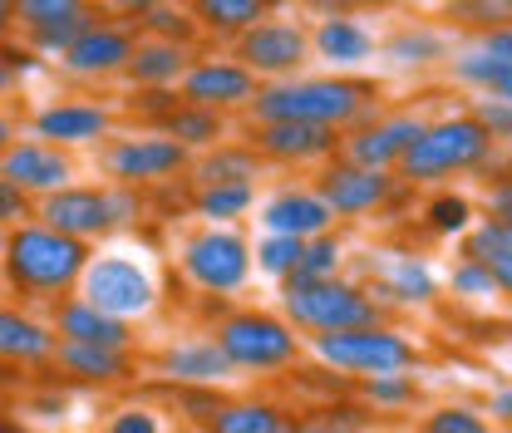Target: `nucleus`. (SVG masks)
Returning a JSON list of instances; mask_svg holds the SVG:
<instances>
[{
  "mask_svg": "<svg viewBox=\"0 0 512 433\" xmlns=\"http://www.w3.org/2000/svg\"><path fill=\"white\" fill-rule=\"evenodd\" d=\"M380 114V84L355 79V74H291V79H271L256 89L247 104L252 124L271 119H296V124H325V128H355Z\"/></svg>",
  "mask_w": 512,
  "mask_h": 433,
  "instance_id": "nucleus-1",
  "label": "nucleus"
},
{
  "mask_svg": "<svg viewBox=\"0 0 512 433\" xmlns=\"http://www.w3.org/2000/svg\"><path fill=\"white\" fill-rule=\"evenodd\" d=\"M94 247L79 242V237H64L45 222H20L5 232L0 242V276L5 286L20 296V301H40V306H55L60 296H74L84 266H89Z\"/></svg>",
  "mask_w": 512,
  "mask_h": 433,
  "instance_id": "nucleus-2",
  "label": "nucleus"
},
{
  "mask_svg": "<svg viewBox=\"0 0 512 433\" xmlns=\"http://www.w3.org/2000/svg\"><path fill=\"white\" fill-rule=\"evenodd\" d=\"M212 340L237 379H276L306 360V335L281 310L227 306L212 320Z\"/></svg>",
  "mask_w": 512,
  "mask_h": 433,
  "instance_id": "nucleus-3",
  "label": "nucleus"
},
{
  "mask_svg": "<svg viewBox=\"0 0 512 433\" xmlns=\"http://www.w3.org/2000/svg\"><path fill=\"white\" fill-rule=\"evenodd\" d=\"M498 143L483 133V124L458 109V114H439L419 128V138L404 148L399 158V183L404 187H434L448 183V178H463V173H483L493 163Z\"/></svg>",
  "mask_w": 512,
  "mask_h": 433,
  "instance_id": "nucleus-4",
  "label": "nucleus"
},
{
  "mask_svg": "<svg viewBox=\"0 0 512 433\" xmlns=\"http://www.w3.org/2000/svg\"><path fill=\"white\" fill-rule=\"evenodd\" d=\"M306 355L320 370L340 374V379H370V374H399L419 370L424 350L409 330H399L394 320H370V325H350V330H330V335H306Z\"/></svg>",
  "mask_w": 512,
  "mask_h": 433,
  "instance_id": "nucleus-5",
  "label": "nucleus"
},
{
  "mask_svg": "<svg viewBox=\"0 0 512 433\" xmlns=\"http://www.w3.org/2000/svg\"><path fill=\"white\" fill-rule=\"evenodd\" d=\"M143 202H138V187H119V183H69L60 192H45L35 202V222L55 227L64 237H79V242H104L114 232H124L138 222Z\"/></svg>",
  "mask_w": 512,
  "mask_h": 433,
  "instance_id": "nucleus-6",
  "label": "nucleus"
},
{
  "mask_svg": "<svg viewBox=\"0 0 512 433\" xmlns=\"http://www.w3.org/2000/svg\"><path fill=\"white\" fill-rule=\"evenodd\" d=\"M281 315L301 335H330L350 325L389 320L360 276H325V281H281Z\"/></svg>",
  "mask_w": 512,
  "mask_h": 433,
  "instance_id": "nucleus-7",
  "label": "nucleus"
},
{
  "mask_svg": "<svg viewBox=\"0 0 512 433\" xmlns=\"http://www.w3.org/2000/svg\"><path fill=\"white\" fill-rule=\"evenodd\" d=\"M178 271H183V281H188L192 291L227 301V296L247 291V281L256 276L252 242H247L242 227H212V222H202L197 232H188L178 242Z\"/></svg>",
  "mask_w": 512,
  "mask_h": 433,
  "instance_id": "nucleus-8",
  "label": "nucleus"
},
{
  "mask_svg": "<svg viewBox=\"0 0 512 433\" xmlns=\"http://www.w3.org/2000/svg\"><path fill=\"white\" fill-rule=\"evenodd\" d=\"M74 296H84L89 306L138 325V320H148L158 310V276L133 251H94L84 276H79V286H74Z\"/></svg>",
  "mask_w": 512,
  "mask_h": 433,
  "instance_id": "nucleus-9",
  "label": "nucleus"
},
{
  "mask_svg": "<svg viewBox=\"0 0 512 433\" xmlns=\"http://www.w3.org/2000/svg\"><path fill=\"white\" fill-rule=\"evenodd\" d=\"M380 310H434L444 301V271L414 247H375L360 276Z\"/></svg>",
  "mask_w": 512,
  "mask_h": 433,
  "instance_id": "nucleus-10",
  "label": "nucleus"
},
{
  "mask_svg": "<svg viewBox=\"0 0 512 433\" xmlns=\"http://www.w3.org/2000/svg\"><path fill=\"white\" fill-rule=\"evenodd\" d=\"M320 202L330 207L335 222H365V217H380L384 207L404 192L399 173L389 168H360V163H345V158H330L316 168Z\"/></svg>",
  "mask_w": 512,
  "mask_h": 433,
  "instance_id": "nucleus-11",
  "label": "nucleus"
},
{
  "mask_svg": "<svg viewBox=\"0 0 512 433\" xmlns=\"http://www.w3.org/2000/svg\"><path fill=\"white\" fill-rule=\"evenodd\" d=\"M232 60H242L261 84L271 79H291L301 74L311 60V30L301 20H286V15H266L256 20L252 30H242L232 40Z\"/></svg>",
  "mask_w": 512,
  "mask_h": 433,
  "instance_id": "nucleus-12",
  "label": "nucleus"
},
{
  "mask_svg": "<svg viewBox=\"0 0 512 433\" xmlns=\"http://www.w3.org/2000/svg\"><path fill=\"white\" fill-rule=\"evenodd\" d=\"M192 153L168 138L163 128H148V133H124L104 148V173L109 183L119 187H153V183H168L178 173H188Z\"/></svg>",
  "mask_w": 512,
  "mask_h": 433,
  "instance_id": "nucleus-13",
  "label": "nucleus"
},
{
  "mask_svg": "<svg viewBox=\"0 0 512 433\" xmlns=\"http://www.w3.org/2000/svg\"><path fill=\"white\" fill-rule=\"evenodd\" d=\"M424 124H429V114H419V109H380L375 119H365V124L340 133V153H335V158L360 163V168H389V173H394L399 158H404V148L419 138Z\"/></svg>",
  "mask_w": 512,
  "mask_h": 433,
  "instance_id": "nucleus-14",
  "label": "nucleus"
},
{
  "mask_svg": "<svg viewBox=\"0 0 512 433\" xmlns=\"http://www.w3.org/2000/svg\"><path fill=\"white\" fill-rule=\"evenodd\" d=\"M252 143L261 163H281V168H320L340 153V128L325 124H296V119H271L252 124Z\"/></svg>",
  "mask_w": 512,
  "mask_h": 433,
  "instance_id": "nucleus-15",
  "label": "nucleus"
},
{
  "mask_svg": "<svg viewBox=\"0 0 512 433\" xmlns=\"http://www.w3.org/2000/svg\"><path fill=\"white\" fill-rule=\"evenodd\" d=\"M178 84H183V99H188V104L217 109V114H227V109H247V104L256 99V89H261V79H256L242 60H232V55L192 60Z\"/></svg>",
  "mask_w": 512,
  "mask_h": 433,
  "instance_id": "nucleus-16",
  "label": "nucleus"
},
{
  "mask_svg": "<svg viewBox=\"0 0 512 433\" xmlns=\"http://www.w3.org/2000/svg\"><path fill=\"white\" fill-rule=\"evenodd\" d=\"M10 10H15V30H25V40L45 55H60L74 35L104 20L94 0H10Z\"/></svg>",
  "mask_w": 512,
  "mask_h": 433,
  "instance_id": "nucleus-17",
  "label": "nucleus"
},
{
  "mask_svg": "<svg viewBox=\"0 0 512 433\" xmlns=\"http://www.w3.org/2000/svg\"><path fill=\"white\" fill-rule=\"evenodd\" d=\"M153 374L168 379V384H207V389H222L227 379H237V370L227 365V355L217 350L212 330L173 335V340L153 355Z\"/></svg>",
  "mask_w": 512,
  "mask_h": 433,
  "instance_id": "nucleus-18",
  "label": "nucleus"
},
{
  "mask_svg": "<svg viewBox=\"0 0 512 433\" xmlns=\"http://www.w3.org/2000/svg\"><path fill=\"white\" fill-rule=\"evenodd\" d=\"M0 178L30 192L35 202L45 192H60L74 183V158L64 153L60 143H45V138H15L5 153H0Z\"/></svg>",
  "mask_w": 512,
  "mask_h": 433,
  "instance_id": "nucleus-19",
  "label": "nucleus"
},
{
  "mask_svg": "<svg viewBox=\"0 0 512 433\" xmlns=\"http://www.w3.org/2000/svg\"><path fill=\"white\" fill-rule=\"evenodd\" d=\"M138 35L128 25H114V20H94L84 35H74L60 50V69L64 74H79V79H109L128 69V55H133Z\"/></svg>",
  "mask_w": 512,
  "mask_h": 433,
  "instance_id": "nucleus-20",
  "label": "nucleus"
},
{
  "mask_svg": "<svg viewBox=\"0 0 512 433\" xmlns=\"http://www.w3.org/2000/svg\"><path fill=\"white\" fill-rule=\"evenodd\" d=\"M50 365L60 379L84 384V389H119L138 379V355L133 350H109V345H79V340H55Z\"/></svg>",
  "mask_w": 512,
  "mask_h": 433,
  "instance_id": "nucleus-21",
  "label": "nucleus"
},
{
  "mask_svg": "<svg viewBox=\"0 0 512 433\" xmlns=\"http://www.w3.org/2000/svg\"><path fill=\"white\" fill-rule=\"evenodd\" d=\"M256 222H261V232L296 237V242L320 237V232L335 227V217H330V207L320 202L316 187H276V192L256 207Z\"/></svg>",
  "mask_w": 512,
  "mask_h": 433,
  "instance_id": "nucleus-22",
  "label": "nucleus"
},
{
  "mask_svg": "<svg viewBox=\"0 0 512 433\" xmlns=\"http://www.w3.org/2000/svg\"><path fill=\"white\" fill-rule=\"evenodd\" d=\"M50 330H55V340H79V345H109V350H133V340H138V330L119 320V315H109V310L89 306L84 296H60L55 306H50Z\"/></svg>",
  "mask_w": 512,
  "mask_h": 433,
  "instance_id": "nucleus-23",
  "label": "nucleus"
},
{
  "mask_svg": "<svg viewBox=\"0 0 512 433\" xmlns=\"http://www.w3.org/2000/svg\"><path fill=\"white\" fill-rule=\"evenodd\" d=\"M311 55L325 60L335 74H350L380 55V40L360 15H320L316 30H311Z\"/></svg>",
  "mask_w": 512,
  "mask_h": 433,
  "instance_id": "nucleus-24",
  "label": "nucleus"
},
{
  "mask_svg": "<svg viewBox=\"0 0 512 433\" xmlns=\"http://www.w3.org/2000/svg\"><path fill=\"white\" fill-rule=\"evenodd\" d=\"M114 124V114L104 109V104H94V99H55V104H45L30 128H35V138H45V143H60V148H84V143H99L104 133Z\"/></svg>",
  "mask_w": 512,
  "mask_h": 433,
  "instance_id": "nucleus-25",
  "label": "nucleus"
},
{
  "mask_svg": "<svg viewBox=\"0 0 512 433\" xmlns=\"http://www.w3.org/2000/svg\"><path fill=\"white\" fill-rule=\"evenodd\" d=\"M50 355H55L50 315H35L25 306H0V365L35 370V365H50Z\"/></svg>",
  "mask_w": 512,
  "mask_h": 433,
  "instance_id": "nucleus-26",
  "label": "nucleus"
},
{
  "mask_svg": "<svg viewBox=\"0 0 512 433\" xmlns=\"http://www.w3.org/2000/svg\"><path fill=\"white\" fill-rule=\"evenodd\" d=\"M296 414L286 399L271 394H227L217 404V414L202 424V433H286Z\"/></svg>",
  "mask_w": 512,
  "mask_h": 433,
  "instance_id": "nucleus-27",
  "label": "nucleus"
},
{
  "mask_svg": "<svg viewBox=\"0 0 512 433\" xmlns=\"http://www.w3.org/2000/svg\"><path fill=\"white\" fill-rule=\"evenodd\" d=\"M380 55H384V64L399 69V74H424V69H434V64H448L453 45H448V30L414 20V25H399L394 35H384Z\"/></svg>",
  "mask_w": 512,
  "mask_h": 433,
  "instance_id": "nucleus-28",
  "label": "nucleus"
},
{
  "mask_svg": "<svg viewBox=\"0 0 512 433\" xmlns=\"http://www.w3.org/2000/svg\"><path fill=\"white\" fill-rule=\"evenodd\" d=\"M458 256L483 261V266H488V276H493L498 301H512V222L478 217V222L468 227V237L458 242Z\"/></svg>",
  "mask_w": 512,
  "mask_h": 433,
  "instance_id": "nucleus-29",
  "label": "nucleus"
},
{
  "mask_svg": "<svg viewBox=\"0 0 512 433\" xmlns=\"http://www.w3.org/2000/svg\"><path fill=\"white\" fill-rule=\"evenodd\" d=\"M350 394L375 414V419H404L414 409H424V379L414 370L399 374H370V379H355Z\"/></svg>",
  "mask_w": 512,
  "mask_h": 433,
  "instance_id": "nucleus-30",
  "label": "nucleus"
},
{
  "mask_svg": "<svg viewBox=\"0 0 512 433\" xmlns=\"http://www.w3.org/2000/svg\"><path fill=\"white\" fill-rule=\"evenodd\" d=\"M188 64H192L188 45L143 35V40L133 45V55H128V74H133V84H143V89H173Z\"/></svg>",
  "mask_w": 512,
  "mask_h": 433,
  "instance_id": "nucleus-31",
  "label": "nucleus"
},
{
  "mask_svg": "<svg viewBox=\"0 0 512 433\" xmlns=\"http://www.w3.org/2000/svg\"><path fill=\"white\" fill-rule=\"evenodd\" d=\"M478 217H483V212H478V202H473L468 192H453V187L429 192V197H424V207H419V227H424L434 242H463V237H468V227H473Z\"/></svg>",
  "mask_w": 512,
  "mask_h": 433,
  "instance_id": "nucleus-32",
  "label": "nucleus"
},
{
  "mask_svg": "<svg viewBox=\"0 0 512 433\" xmlns=\"http://www.w3.org/2000/svg\"><path fill=\"white\" fill-rule=\"evenodd\" d=\"M192 183H256L261 178V153H256L252 143H217V148H207L202 158H192L188 163Z\"/></svg>",
  "mask_w": 512,
  "mask_h": 433,
  "instance_id": "nucleus-33",
  "label": "nucleus"
},
{
  "mask_svg": "<svg viewBox=\"0 0 512 433\" xmlns=\"http://www.w3.org/2000/svg\"><path fill=\"white\" fill-rule=\"evenodd\" d=\"M158 128H163L168 138H178L188 153H207V148H217V143L227 138V114L178 99V104H173V109L158 119Z\"/></svg>",
  "mask_w": 512,
  "mask_h": 433,
  "instance_id": "nucleus-34",
  "label": "nucleus"
},
{
  "mask_svg": "<svg viewBox=\"0 0 512 433\" xmlns=\"http://www.w3.org/2000/svg\"><path fill=\"white\" fill-rule=\"evenodd\" d=\"M188 15L197 30L237 40L242 30H252L256 20L271 15V0H188Z\"/></svg>",
  "mask_w": 512,
  "mask_h": 433,
  "instance_id": "nucleus-35",
  "label": "nucleus"
},
{
  "mask_svg": "<svg viewBox=\"0 0 512 433\" xmlns=\"http://www.w3.org/2000/svg\"><path fill=\"white\" fill-rule=\"evenodd\" d=\"M256 207V183H202L192 187V212L212 227H237Z\"/></svg>",
  "mask_w": 512,
  "mask_h": 433,
  "instance_id": "nucleus-36",
  "label": "nucleus"
},
{
  "mask_svg": "<svg viewBox=\"0 0 512 433\" xmlns=\"http://www.w3.org/2000/svg\"><path fill=\"white\" fill-rule=\"evenodd\" d=\"M345 271H350V242L330 227V232L301 242L296 271H291L286 281H325V276H345Z\"/></svg>",
  "mask_w": 512,
  "mask_h": 433,
  "instance_id": "nucleus-37",
  "label": "nucleus"
},
{
  "mask_svg": "<svg viewBox=\"0 0 512 433\" xmlns=\"http://www.w3.org/2000/svg\"><path fill=\"white\" fill-rule=\"evenodd\" d=\"M419 433H493L483 399H439L419 414Z\"/></svg>",
  "mask_w": 512,
  "mask_h": 433,
  "instance_id": "nucleus-38",
  "label": "nucleus"
},
{
  "mask_svg": "<svg viewBox=\"0 0 512 433\" xmlns=\"http://www.w3.org/2000/svg\"><path fill=\"white\" fill-rule=\"evenodd\" d=\"M444 291L453 301H463V306H488V301H498L488 266L473 261V256H453V266L444 271Z\"/></svg>",
  "mask_w": 512,
  "mask_h": 433,
  "instance_id": "nucleus-39",
  "label": "nucleus"
},
{
  "mask_svg": "<svg viewBox=\"0 0 512 433\" xmlns=\"http://www.w3.org/2000/svg\"><path fill=\"white\" fill-rule=\"evenodd\" d=\"M296 256H301V242L296 237H276V232H261V242L252 247V271L266 276V281H286L296 271Z\"/></svg>",
  "mask_w": 512,
  "mask_h": 433,
  "instance_id": "nucleus-40",
  "label": "nucleus"
},
{
  "mask_svg": "<svg viewBox=\"0 0 512 433\" xmlns=\"http://www.w3.org/2000/svg\"><path fill=\"white\" fill-rule=\"evenodd\" d=\"M104 433H168V419L153 409V404H143V399H133V404H119V409H109V419H104Z\"/></svg>",
  "mask_w": 512,
  "mask_h": 433,
  "instance_id": "nucleus-41",
  "label": "nucleus"
},
{
  "mask_svg": "<svg viewBox=\"0 0 512 433\" xmlns=\"http://www.w3.org/2000/svg\"><path fill=\"white\" fill-rule=\"evenodd\" d=\"M468 114L483 124V133L493 143H512V99H503V94H478L468 104Z\"/></svg>",
  "mask_w": 512,
  "mask_h": 433,
  "instance_id": "nucleus-42",
  "label": "nucleus"
},
{
  "mask_svg": "<svg viewBox=\"0 0 512 433\" xmlns=\"http://www.w3.org/2000/svg\"><path fill=\"white\" fill-rule=\"evenodd\" d=\"M448 20H458V25L483 35V30L503 25L512 15H508V0H448Z\"/></svg>",
  "mask_w": 512,
  "mask_h": 433,
  "instance_id": "nucleus-43",
  "label": "nucleus"
},
{
  "mask_svg": "<svg viewBox=\"0 0 512 433\" xmlns=\"http://www.w3.org/2000/svg\"><path fill=\"white\" fill-rule=\"evenodd\" d=\"M311 414L330 419L335 429H345V433H375V424H380V419H375V414L355 399V394H350V399H325V404H316Z\"/></svg>",
  "mask_w": 512,
  "mask_h": 433,
  "instance_id": "nucleus-44",
  "label": "nucleus"
},
{
  "mask_svg": "<svg viewBox=\"0 0 512 433\" xmlns=\"http://www.w3.org/2000/svg\"><path fill=\"white\" fill-rule=\"evenodd\" d=\"M222 399H227V394H222V389H207V384H173V409H178L183 419H192V424H207Z\"/></svg>",
  "mask_w": 512,
  "mask_h": 433,
  "instance_id": "nucleus-45",
  "label": "nucleus"
},
{
  "mask_svg": "<svg viewBox=\"0 0 512 433\" xmlns=\"http://www.w3.org/2000/svg\"><path fill=\"white\" fill-rule=\"evenodd\" d=\"M143 30H148V35H158V40H178V45H188L192 35H197L192 15L173 10V5H158V10H148V15H143Z\"/></svg>",
  "mask_w": 512,
  "mask_h": 433,
  "instance_id": "nucleus-46",
  "label": "nucleus"
},
{
  "mask_svg": "<svg viewBox=\"0 0 512 433\" xmlns=\"http://www.w3.org/2000/svg\"><path fill=\"white\" fill-rule=\"evenodd\" d=\"M30 217H35V197L20 192L10 178H0V232H10V227H20Z\"/></svg>",
  "mask_w": 512,
  "mask_h": 433,
  "instance_id": "nucleus-47",
  "label": "nucleus"
},
{
  "mask_svg": "<svg viewBox=\"0 0 512 433\" xmlns=\"http://www.w3.org/2000/svg\"><path fill=\"white\" fill-rule=\"evenodd\" d=\"M483 55H493L498 64H508L512 69V20H503V25H493V30H483L478 40H473Z\"/></svg>",
  "mask_w": 512,
  "mask_h": 433,
  "instance_id": "nucleus-48",
  "label": "nucleus"
},
{
  "mask_svg": "<svg viewBox=\"0 0 512 433\" xmlns=\"http://www.w3.org/2000/svg\"><path fill=\"white\" fill-rule=\"evenodd\" d=\"M301 5H311L320 15H365V10H389L399 0H301Z\"/></svg>",
  "mask_w": 512,
  "mask_h": 433,
  "instance_id": "nucleus-49",
  "label": "nucleus"
},
{
  "mask_svg": "<svg viewBox=\"0 0 512 433\" xmlns=\"http://www.w3.org/2000/svg\"><path fill=\"white\" fill-rule=\"evenodd\" d=\"M483 217H498V222H512V173H503L498 183H488V197H483Z\"/></svg>",
  "mask_w": 512,
  "mask_h": 433,
  "instance_id": "nucleus-50",
  "label": "nucleus"
},
{
  "mask_svg": "<svg viewBox=\"0 0 512 433\" xmlns=\"http://www.w3.org/2000/svg\"><path fill=\"white\" fill-rule=\"evenodd\" d=\"M483 409H488V419H493V429H512V379H503L498 389H488V399H483Z\"/></svg>",
  "mask_w": 512,
  "mask_h": 433,
  "instance_id": "nucleus-51",
  "label": "nucleus"
},
{
  "mask_svg": "<svg viewBox=\"0 0 512 433\" xmlns=\"http://www.w3.org/2000/svg\"><path fill=\"white\" fill-rule=\"evenodd\" d=\"M286 433H345V429H335V424L320 419V414H296V419L286 424Z\"/></svg>",
  "mask_w": 512,
  "mask_h": 433,
  "instance_id": "nucleus-52",
  "label": "nucleus"
},
{
  "mask_svg": "<svg viewBox=\"0 0 512 433\" xmlns=\"http://www.w3.org/2000/svg\"><path fill=\"white\" fill-rule=\"evenodd\" d=\"M114 5H119V10H128V15H138V20H143L148 10H158V5H173V0H114Z\"/></svg>",
  "mask_w": 512,
  "mask_h": 433,
  "instance_id": "nucleus-53",
  "label": "nucleus"
},
{
  "mask_svg": "<svg viewBox=\"0 0 512 433\" xmlns=\"http://www.w3.org/2000/svg\"><path fill=\"white\" fill-rule=\"evenodd\" d=\"M15 30V10H10V0H0V35H10Z\"/></svg>",
  "mask_w": 512,
  "mask_h": 433,
  "instance_id": "nucleus-54",
  "label": "nucleus"
},
{
  "mask_svg": "<svg viewBox=\"0 0 512 433\" xmlns=\"http://www.w3.org/2000/svg\"><path fill=\"white\" fill-rule=\"evenodd\" d=\"M0 433H35V429L20 424V419H10V414H0Z\"/></svg>",
  "mask_w": 512,
  "mask_h": 433,
  "instance_id": "nucleus-55",
  "label": "nucleus"
},
{
  "mask_svg": "<svg viewBox=\"0 0 512 433\" xmlns=\"http://www.w3.org/2000/svg\"><path fill=\"white\" fill-rule=\"evenodd\" d=\"M10 143H15V124H10V119H5V114H0V153H5V148H10Z\"/></svg>",
  "mask_w": 512,
  "mask_h": 433,
  "instance_id": "nucleus-56",
  "label": "nucleus"
},
{
  "mask_svg": "<svg viewBox=\"0 0 512 433\" xmlns=\"http://www.w3.org/2000/svg\"><path fill=\"white\" fill-rule=\"evenodd\" d=\"M10 84H15V69H10V64L0 60V94H5V89H10Z\"/></svg>",
  "mask_w": 512,
  "mask_h": 433,
  "instance_id": "nucleus-57",
  "label": "nucleus"
},
{
  "mask_svg": "<svg viewBox=\"0 0 512 433\" xmlns=\"http://www.w3.org/2000/svg\"><path fill=\"white\" fill-rule=\"evenodd\" d=\"M493 94H503V99H512V69H508V74H503V84H498Z\"/></svg>",
  "mask_w": 512,
  "mask_h": 433,
  "instance_id": "nucleus-58",
  "label": "nucleus"
},
{
  "mask_svg": "<svg viewBox=\"0 0 512 433\" xmlns=\"http://www.w3.org/2000/svg\"><path fill=\"white\" fill-rule=\"evenodd\" d=\"M493 433H512V429H493Z\"/></svg>",
  "mask_w": 512,
  "mask_h": 433,
  "instance_id": "nucleus-59",
  "label": "nucleus"
},
{
  "mask_svg": "<svg viewBox=\"0 0 512 433\" xmlns=\"http://www.w3.org/2000/svg\"><path fill=\"white\" fill-rule=\"evenodd\" d=\"M508 15H512V0H508Z\"/></svg>",
  "mask_w": 512,
  "mask_h": 433,
  "instance_id": "nucleus-60",
  "label": "nucleus"
},
{
  "mask_svg": "<svg viewBox=\"0 0 512 433\" xmlns=\"http://www.w3.org/2000/svg\"><path fill=\"white\" fill-rule=\"evenodd\" d=\"M508 374H512V360H508Z\"/></svg>",
  "mask_w": 512,
  "mask_h": 433,
  "instance_id": "nucleus-61",
  "label": "nucleus"
},
{
  "mask_svg": "<svg viewBox=\"0 0 512 433\" xmlns=\"http://www.w3.org/2000/svg\"><path fill=\"white\" fill-rule=\"evenodd\" d=\"M0 242H5V232H0Z\"/></svg>",
  "mask_w": 512,
  "mask_h": 433,
  "instance_id": "nucleus-62",
  "label": "nucleus"
},
{
  "mask_svg": "<svg viewBox=\"0 0 512 433\" xmlns=\"http://www.w3.org/2000/svg\"><path fill=\"white\" fill-rule=\"evenodd\" d=\"M409 433H419V429H409Z\"/></svg>",
  "mask_w": 512,
  "mask_h": 433,
  "instance_id": "nucleus-63",
  "label": "nucleus"
}]
</instances>
